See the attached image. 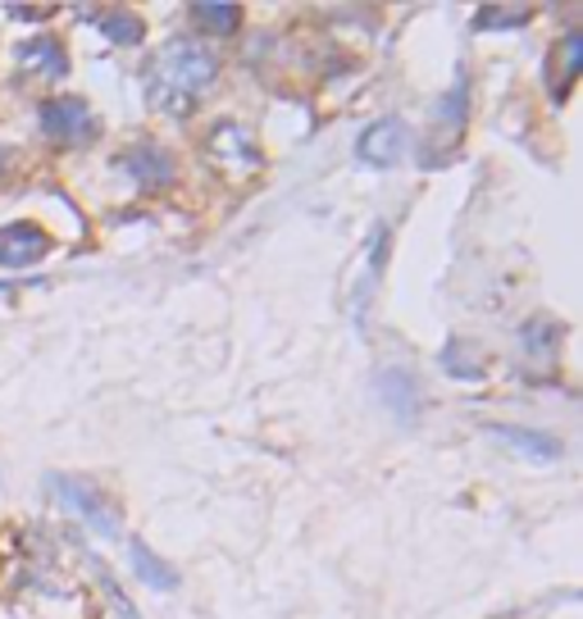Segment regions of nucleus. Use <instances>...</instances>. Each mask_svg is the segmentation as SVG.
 I'll return each mask as SVG.
<instances>
[{"mask_svg":"<svg viewBox=\"0 0 583 619\" xmlns=\"http://www.w3.org/2000/svg\"><path fill=\"white\" fill-rule=\"evenodd\" d=\"M215 55L205 51V46L197 41H169L165 51H160L151 60V78H147V97L160 105V110H169V114H188L192 110V97L197 91L215 78Z\"/></svg>","mask_w":583,"mask_h":619,"instance_id":"1","label":"nucleus"},{"mask_svg":"<svg viewBox=\"0 0 583 619\" xmlns=\"http://www.w3.org/2000/svg\"><path fill=\"white\" fill-rule=\"evenodd\" d=\"M41 118V132L60 141V147H87L91 137H97V114H91V105L83 97H55V101H46L37 110Z\"/></svg>","mask_w":583,"mask_h":619,"instance_id":"2","label":"nucleus"},{"mask_svg":"<svg viewBox=\"0 0 583 619\" xmlns=\"http://www.w3.org/2000/svg\"><path fill=\"white\" fill-rule=\"evenodd\" d=\"M51 488L60 492V502L74 510L78 519H87L101 538H119V515H114L110 496H101L87 479H64V473H60V479H51Z\"/></svg>","mask_w":583,"mask_h":619,"instance_id":"3","label":"nucleus"},{"mask_svg":"<svg viewBox=\"0 0 583 619\" xmlns=\"http://www.w3.org/2000/svg\"><path fill=\"white\" fill-rule=\"evenodd\" d=\"M406 151V124L396 114H383L375 118L360 137H356V155L369 164V169H392L396 160Z\"/></svg>","mask_w":583,"mask_h":619,"instance_id":"4","label":"nucleus"},{"mask_svg":"<svg viewBox=\"0 0 583 619\" xmlns=\"http://www.w3.org/2000/svg\"><path fill=\"white\" fill-rule=\"evenodd\" d=\"M124 169L147 187V192H155V187H169L174 178H178V169H174V155L169 151H160V147H151V141H142V147H132V151H124Z\"/></svg>","mask_w":583,"mask_h":619,"instance_id":"5","label":"nucleus"},{"mask_svg":"<svg viewBox=\"0 0 583 619\" xmlns=\"http://www.w3.org/2000/svg\"><path fill=\"white\" fill-rule=\"evenodd\" d=\"M46 232L37 224H5L0 228V265L10 269H23V265H37L46 255Z\"/></svg>","mask_w":583,"mask_h":619,"instance_id":"6","label":"nucleus"},{"mask_svg":"<svg viewBox=\"0 0 583 619\" xmlns=\"http://www.w3.org/2000/svg\"><path fill=\"white\" fill-rule=\"evenodd\" d=\"M379 396L388 401V410L402 419V424H410L415 419V410H419V392H415V378L406 374V369H383L379 374Z\"/></svg>","mask_w":583,"mask_h":619,"instance_id":"7","label":"nucleus"},{"mask_svg":"<svg viewBox=\"0 0 583 619\" xmlns=\"http://www.w3.org/2000/svg\"><path fill=\"white\" fill-rule=\"evenodd\" d=\"M493 438H502L506 446H516V451H524L529 460H543V465H552L556 456H561V442H556V438H547V433H533V428H516V424H493Z\"/></svg>","mask_w":583,"mask_h":619,"instance_id":"8","label":"nucleus"},{"mask_svg":"<svg viewBox=\"0 0 583 619\" xmlns=\"http://www.w3.org/2000/svg\"><path fill=\"white\" fill-rule=\"evenodd\" d=\"M18 60H23V68H37V74H46V78H64V74H68L64 46H60L55 37H37V41H28V46L18 51Z\"/></svg>","mask_w":583,"mask_h":619,"instance_id":"9","label":"nucleus"},{"mask_svg":"<svg viewBox=\"0 0 583 619\" xmlns=\"http://www.w3.org/2000/svg\"><path fill=\"white\" fill-rule=\"evenodd\" d=\"M192 18L201 23V33L210 37H232L238 33V23H242V10L238 5H215V0H201V5H192Z\"/></svg>","mask_w":583,"mask_h":619,"instance_id":"10","label":"nucleus"},{"mask_svg":"<svg viewBox=\"0 0 583 619\" xmlns=\"http://www.w3.org/2000/svg\"><path fill=\"white\" fill-rule=\"evenodd\" d=\"M132 565H137V579H142L147 588H155V592H174L178 588V574L160 556H151L142 542H132Z\"/></svg>","mask_w":583,"mask_h":619,"instance_id":"11","label":"nucleus"},{"mask_svg":"<svg viewBox=\"0 0 583 619\" xmlns=\"http://www.w3.org/2000/svg\"><path fill=\"white\" fill-rule=\"evenodd\" d=\"M101 33L110 37V41H119V46H137L142 41V18L137 14H128V10H110L105 18H101Z\"/></svg>","mask_w":583,"mask_h":619,"instance_id":"12","label":"nucleus"},{"mask_svg":"<svg viewBox=\"0 0 583 619\" xmlns=\"http://www.w3.org/2000/svg\"><path fill=\"white\" fill-rule=\"evenodd\" d=\"M556 64H561V83H556V91H570V83H574V74H579V64H583V37L579 33H566L561 37V46H556Z\"/></svg>","mask_w":583,"mask_h":619,"instance_id":"13","label":"nucleus"},{"mask_svg":"<svg viewBox=\"0 0 583 619\" xmlns=\"http://www.w3.org/2000/svg\"><path fill=\"white\" fill-rule=\"evenodd\" d=\"M433 124L438 128H452L447 137H456L460 128H465V91L456 87V91H447V101H442L438 110H433Z\"/></svg>","mask_w":583,"mask_h":619,"instance_id":"14","label":"nucleus"},{"mask_svg":"<svg viewBox=\"0 0 583 619\" xmlns=\"http://www.w3.org/2000/svg\"><path fill=\"white\" fill-rule=\"evenodd\" d=\"M442 369H447L452 378H465V383H474V378L483 374L479 361H465V346L460 342H447V351H442Z\"/></svg>","mask_w":583,"mask_h":619,"instance_id":"15","label":"nucleus"},{"mask_svg":"<svg viewBox=\"0 0 583 619\" xmlns=\"http://www.w3.org/2000/svg\"><path fill=\"white\" fill-rule=\"evenodd\" d=\"M529 18V10H497V5H483L474 14V28H520Z\"/></svg>","mask_w":583,"mask_h":619,"instance_id":"16","label":"nucleus"}]
</instances>
